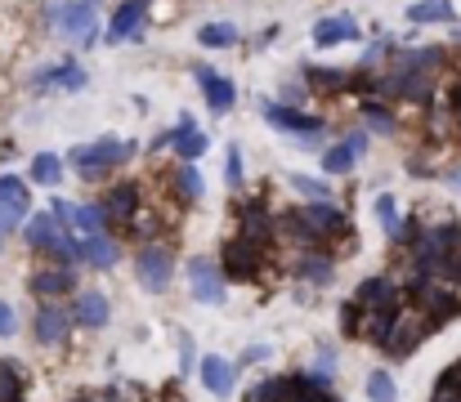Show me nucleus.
I'll list each match as a JSON object with an SVG mask.
<instances>
[{
  "label": "nucleus",
  "instance_id": "33",
  "mask_svg": "<svg viewBox=\"0 0 461 402\" xmlns=\"http://www.w3.org/2000/svg\"><path fill=\"white\" fill-rule=\"evenodd\" d=\"M430 402H461V362H453V367L435 380V398Z\"/></svg>",
  "mask_w": 461,
  "mask_h": 402
},
{
  "label": "nucleus",
  "instance_id": "37",
  "mask_svg": "<svg viewBox=\"0 0 461 402\" xmlns=\"http://www.w3.org/2000/svg\"><path fill=\"white\" fill-rule=\"evenodd\" d=\"M224 183L242 188V147L238 143H229V152H224Z\"/></svg>",
  "mask_w": 461,
  "mask_h": 402
},
{
  "label": "nucleus",
  "instance_id": "35",
  "mask_svg": "<svg viewBox=\"0 0 461 402\" xmlns=\"http://www.w3.org/2000/svg\"><path fill=\"white\" fill-rule=\"evenodd\" d=\"M0 402H23V376L14 362H0Z\"/></svg>",
  "mask_w": 461,
  "mask_h": 402
},
{
  "label": "nucleus",
  "instance_id": "2",
  "mask_svg": "<svg viewBox=\"0 0 461 402\" xmlns=\"http://www.w3.org/2000/svg\"><path fill=\"white\" fill-rule=\"evenodd\" d=\"M135 152H140V143L104 134V138H95V143H77V147L68 152V161H72V170H77L81 179H104L113 165L131 161Z\"/></svg>",
  "mask_w": 461,
  "mask_h": 402
},
{
  "label": "nucleus",
  "instance_id": "19",
  "mask_svg": "<svg viewBox=\"0 0 461 402\" xmlns=\"http://www.w3.org/2000/svg\"><path fill=\"white\" fill-rule=\"evenodd\" d=\"M170 147H175V156H179V165H197V156H206V147H211V138L197 130V121L184 112L179 117V126L170 130Z\"/></svg>",
  "mask_w": 461,
  "mask_h": 402
},
{
  "label": "nucleus",
  "instance_id": "43",
  "mask_svg": "<svg viewBox=\"0 0 461 402\" xmlns=\"http://www.w3.org/2000/svg\"><path fill=\"white\" fill-rule=\"evenodd\" d=\"M345 147H349L354 156H363V152H367V130H349L345 134Z\"/></svg>",
  "mask_w": 461,
  "mask_h": 402
},
{
  "label": "nucleus",
  "instance_id": "20",
  "mask_svg": "<svg viewBox=\"0 0 461 402\" xmlns=\"http://www.w3.org/2000/svg\"><path fill=\"white\" fill-rule=\"evenodd\" d=\"M358 36H363V31H358V22H354L349 13H327V18L313 22V45H318V49L349 45V40H358Z\"/></svg>",
  "mask_w": 461,
  "mask_h": 402
},
{
  "label": "nucleus",
  "instance_id": "21",
  "mask_svg": "<svg viewBox=\"0 0 461 402\" xmlns=\"http://www.w3.org/2000/svg\"><path fill=\"white\" fill-rule=\"evenodd\" d=\"M108 224H135L140 219V183H117L108 188V197L99 201Z\"/></svg>",
  "mask_w": 461,
  "mask_h": 402
},
{
  "label": "nucleus",
  "instance_id": "7",
  "mask_svg": "<svg viewBox=\"0 0 461 402\" xmlns=\"http://www.w3.org/2000/svg\"><path fill=\"white\" fill-rule=\"evenodd\" d=\"M32 215V192H27V179L18 174H0V233L9 228H23Z\"/></svg>",
  "mask_w": 461,
  "mask_h": 402
},
{
  "label": "nucleus",
  "instance_id": "34",
  "mask_svg": "<svg viewBox=\"0 0 461 402\" xmlns=\"http://www.w3.org/2000/svg\"><path fill=\"white\" fill-rule=\"evenodd\" d=\"M287 183H292V188H296V192H301L305 201H327V197H331V188H327L322 179H313V174H301V170H296V174H287Z\"/></svg>",
  "mask_w": 461,
  "mask_h": 402
},
{
  "label": "nucleus",
  "instance_id": "15",
  "mask_svg": "<svg viewBox=\"0 0 461 402\" xmlns=\"http://www.w3.org/2000/svg\"><path fill=\"white\" fill-rule=\"evenodd\" d=\"M68 308H72V326H86V331H104L113 317V299L104 290H77Z\"/></svg>",
  "mask_w": 461,
  "mask_h": 402
},
{
  "label": "nucleus",
  "instance_id": "39",
  "mask_svg": "<svg viewBox=\"0 0 461 402\" xmlns=\"http://www.w3.org/2000/svg\"><path fill=\"white\" fill-rule=\"evenodd\" d=\"M197 362H202V358H197V344H193V335L184 331V335H179V371L188 376V371H197Z\"/></svg>",
  "mask_w": 461,
  "mask_h": 402
},
{
  "label": "nucleus",
  "instance_id": "4",
  "mask_svg": "<svg viewBox=\"0 0 461 402\" xmlns=\"http://www.w3.org/2000/svg\"><path fill=\"white\" fill-rule=\"evenodd\" d=\"M354 304H358V308H385V313H399V308L408 304V290H403V281H399L394 272H372V277L358 281Z\"/></svg>",
  "mask_w": 461,
  "mask_h": 402
},
{
  "label": "nucleus",
  "instance_id": "8",
  "mask_svg": "<svg viewBox=\"0 0 461 402\" xmlns=\"http://www.w3.org/2000/svg\"><path fill=\"white\" fill-rule=\"evenodd\" d=\"M135 277H140V286H144L149 295H161V290L170 286V277H175L170 251H166V246H140V255H135Z\"/></svg>",
  "mask_w": 461,
  "mask_h": 402
},
{
  "label": "nucleus",
  "instance_id": "18",
  "mask_svg": "<svg viewBox=\"0 0 461 402\" xmlns=\"http://www.w3.org/2000/svg\"><path fill=\"white\" fill-rule=\"evenodd\" d=\"M274 233H278V219L260 201H242V210H238V237H247L256 246H269Z\"/></svg>",
  "mask_w": 461,
  "mask_h": 402
},
{
  "label": "nucleus",
  "instance_id": "6",
  "mask_svg": "<svg viewBox=\"0 0 461 402\" xmlns=\"http://www.w3.org/2000/svg\"><path fill=\"white\" fill-rule=\"evenodd\" d=\"M59 219H63V228L77 237V242H86V237H104V228H108V215H104V206H90V201H54L50 206Z\"/></svg>",
  "mask_w": 461,
  "mask_h": 402
},
{
  "label": "nucleus",
  "instance_id": "46",
  "mask_svg": "<svg viewBox=\"0 0 461 402\" xmlns=\"http://www.w3.org/2000/svg\"><path fill=\"white\" fill-rule=\"evenodd\" d=\"M457 134H461V117H457Z\"/></svg>",
  "mask_w": 461,
  "mask_h": 402
},
{
  "label": "nucleus",
  "instance_id": "42",
  "mask_svg": "<svg viewBox=\"0 0 461 402\" xmlns=\"http://www.w3.org/2000/svg\"><path fill=\"white\" fill-rule=\"evenodd\" d=\"M305 94H309V85H301V81H296V85H292V81L283 85V103H287V108H296V103H301Z\"/></svg>",
  "mask_w": 461,
  "mask_h": 402
},
{
  "label": "nucleus",
  "instance_id": "1",
  "mask_svg": "<svg viewBox=\"0 0 461 402\" xmlns=\"http://www.w3.org/2000/svg\"><path fill=\"white\" fill-rule=\"evenodd\" d=\"M45 27L59 31L68 45L77 49H90L99 40V13H95V0H54L45 9Z\"/></svg>",
  "mask_w": 461,
  "mask_h": 402
},
{
  "label": "nucleus",
  "instance_id": "38",
  "mask_svg": "<svg viewBox=\"0 0 461 402\" xmlns=\"http://www.w3.org/2000/svg\"><path fill=\"white\" fill-rule=\"evenodd\" d=\"M358 326H363V308H358L354 299H345V304H340V335L358 340Z\"/></svg>",
  "mask_w": 461,
  "mask_h": 402
},
{
  "label": "nucleus",
  "instance_id": "23",
  "mask_svg": "<svg viewBox=\"0 0 461 402\" xmlns=\"http://www.w3.org/2000/svg\"><path fill=\"white\" fill-rule=\"evenodd\" d=\"M144 13H149V0H122V4H117V13H113V22H108V31H104V40H108V45L131 40V36L140 31Z\"/></svg>",
  "mask_w": 461,
  "mask_h": 402
},
{
  "label": "nucleus",
  "instance_id": "17",
  "mask_svg": "<svg viewBox=\"0 0 461 402\" xmlns=\"http://www.w3.org/2000/svg\"><path fill=\"white\" fill-rule=\"evenodd\" d=\"M193 76L202 81V94H206V108H211V112H233V103H238V85H233L229 76H220V72L206 67V63H197Z\"/></svg>",
  "mask_w": 461,
  "mask_h": 402
},
{
  "label": "nucleus",
  "instance_id": "28",
  "mask_svg": "<svg viewBox=\"0 0 461 402\" xmlns=\"http://www.w3.org/2000/svg\"><path fill=\"white\" fill-rule=\"evenodd\" d=\"M197 45L202 49H229V45H238V27L233 22H206V27H197Z\"/></svg>",
  "mask_w": 461,
  "mask_h": 402
},
{
  "label": "nucleus",
  "instance_id": "30",
  "mask_svg": "<svg viewBox=\"0 0 461 402\" xmlns=\"http://www.w3.org/2000/svg\"><path fill=\"white\" fill-rule=\"evenodd\" d=\"M363 389H367V402H399V389H394V376L390 371H372Z\"/></svg>",
  "mask_w": 461,
  "mask_h": 402
},
{
  "label": "nucleus",
  "instance_id": "26",
  "mask_svg": "<svg viewBox=\"0 0 461 402\" xmlns=\"http://www.w3.org/2000/svg\"><path fill=\"white\" fill-rule=\"evenodd\" d=\"M32 183L59 188V183H63V161H59L54 152H36V156H32Z\"/></svg>",
  "mask_w": 461,
  "mask_h": 402
},
{
  "label": "nucleus",
  "instance_id": "31",
  "mask_svg": "<svg viewBox=\"0 0 461 402\" xmlns=\"http://www.w3.org/2000/svg\"><path fill=\"white\" fill-rule=\"evenodd\" d=\"M354 161H358V156H354L345 143H331V147L322 152V170H327V174H349Z\"/></svg>",
  "mask_w": 461,
  "mask_h": 402
},
{
  "label": "nucleus",
  "instance_id": "5",
  "mask_svg": "<svg viewBox=\"0 0 461 402\" xmlns=\"http://www.w3.org/2000/svg\"><path fill=\"white\" fill-rule=\"evenodd\" d=\"M184 281H188V290H193L197 304H224V268H220V260L193 255L184 264Z\"/></svg>",
  "mask_w": 461,
  "mask_h": 402
},
{
  "label": "nucleus",
  "instance_id": "32",
  "mask_svg": "<svg viewBox=\"0 0 461 402\" xmlns=\"http://www.w3.org/2000/svg\"><path fill=\"white\" fill-rule=\"evenodd\" d=\"M372 215L381 219L385 237H394V233H399V224H403V219H399V206H394V197H390V192H381V197L372 201Z\"/></svg>",
  "mask_w": 461,
  "mask_h": 402
},
{
  "label": "nucleus",
  "instance_id": "13",
  "mask_svg": "<svg viewBox=\"0 0 461 402\" xmlns=\"http://www.w3.org/2000/svg\"><path fill=\"white\" fill-rule=\"evenodd\" d=\"M86 67L77 63V58H63V63H54V67H41L36 76H32V90H41V94H50V90H63V94H77V90H86Z\"/></svg>",
  "mask_w": 461,
  "mask_h": 402
},
{
  "label": "nucleus",
  "instance_id": "10",
  "mask_svg": "<svg viewBox=\"0 0 461 402\" xmlns=\"http://www.w3.org/2000/svg\"><path fill=\"white\" fill-rule=\"evenodd\" d=\"M27 290L36 299H63L77 290V264H41L27 277Z\"/></svg>",
  "mask_w": 461,
  "mask_h": 402
},
{
  "label": "nucleus",
  "instance_id": "29",
  "mask_svg": "<svg viewBox=\"0 0 461 402\" xmlns=\"http://www.w3.org/2000/svg\"><path fill=\"white\" fill-rule=\"evenodd\" d=\"M175 192H179L184 201H197V197L206 192L202 170H197V165H179V170H175Z\"/></svg>",
  "mask_w": 461,
  "mask_h": 402
},
{
  "label": "nucleus",
  "instance_id": "3",
  "mask_svg": "<svg viewBox=\"0 0 461 402\" xmlns=\"http://www.w3.org/2000/svg\"><path fill=\"white\" fill-rule=\"evenodd\" d=\"M430 331H435V326H430V317H426L417 304H403V308H399V317H394V331H390V340L381 344V353L403 362V358H412V353L426 344V335H430Z\"/></svg>",
  "mask_w": 461,
  "mask_h": 402
},
{
  "label": "nucleus",
  "instance_id": "9",
  "mask_svg": "<svg viewBox=\"0 0 461 402\" xmlns=\"http://www.w3.org/2000/svg\"><path fill=\"white\" fill-rule=\"evenodd\" d=\"M260 260H265V246L247 242V237H229L224 251H220V268L224 277H238V281H251L260 272Z\"/></svg>",
  "mask_w": 461,
  "mask_h": 402
},
{
  "label": "nucleus",
  "instance_id": "47",
  "mask_svg": "<svg viewBox=\"0 0 461 402\" xmlns=\"http://www.w3.org/2000/svg\"><path fill=\"white\" fill-rule=\"evenodd\" d=\"M457 183H461V174H457Z\"/></svg>",
  "mask_w": 461,
  "mask_h": 402
},
{
  "label": "nucleus",
  "instance_id": "45",
  "mask_svg": "<svg viewBox=\"0 0 461 402\" xmlns=\"http://www.w3.org/2000/svg\"><path fill=\"white\" fill-rule=\"evenodd\" d=\"M453 40H457V45H461V27H457V31H453Z\"/></svg>",
  "mask_w": 461,
  "mask_h": 402
},
{
  "label": "nucleus",
  "instance_id": "27",
  "mask_svg": "<svg viewBox=\"0 0 461 402\" xmlns=\"http://www.w3.org/2000/svg\"><path fill=\"white\" fill-rule=\"evenodd\" d=\"M358 117L367 121V130L376 134H394L399 130V121H394V112L381 103V99H363V108H358Z\"/></svg>",
  "mask_w": 461,
  "mask_h": 402
},
{
  "label": "nucleus",
  "instance_id": "40",
  "mask_svg": "<svg viewBox=\"0 0 461 402\" xmlns=\"http://www.w3.org/2000/svg\"><path fill=\"white\" fill-rule=\"evenodd\" d=\"M14 331H18V313H14V304L0 299V340H9Z\"/></svg>",
  "mask_w": 461,
  "mask_h": 402
},
{
  "label": "nucleus",
  "instance_id": "44",
  "mask_svg": "<svg viewBox=\"0 0 461 402\" xmlns=\"http://www.w3.org/2000/svg\"><path fill=\"white\" fill-rule=\"evenodd\" d=\"M309 402H336V398H327V394H318V398H309Z\"/></svg>",
  "mask_w": 461,
  "mask_h": 402
},
{
  "label": "nucleus",
  "instance_id": "22",
  "mask_svg": "<svg viewBox=\"0 0 461 402\" xmlns=\"http://www.w3.org/2000/svg\"><path fill=\"white\" fill-rule=\"evenodd\" d=\"M122 255V246L104 233V237H86V242H72V264H90V268H113Z\"/></svg>",
  "mask_w": 461,
  "mask_h": 402
},
{
  "label": "nucleus",
  "instance_id": "12",
  "mask_svg": "<svg viewBox=\"0 0 461 402\" xmlns=\"http://www.w3.org/2000/svg\"><path fill=\"white\" fill-rule=\"evenodd\" d=\"M260 117L278 134H296V138H313V134L322 130V117H309V112L287 108V103H260Z\"/></svg>",
  "mask_w": 461,
  "mask_h": 402
},
{
  "label": "nucleus",
  "instance_id": "36",
  "mask_svg": "<svg viewBox=\"0 0 461 402\" xmlns=\"http://www.w3.org/2000/svg\"><path fill=\"white\" fill-rule=\"evenodd\" d=\"M305 81H313V90H345V72L336 67H305Z\"/></svg>",
  "mask_w": 461,
  "mask_h": 402
},
{
  "label": "nucleus",
  "instance_id": "16",
  "mask_svg": "<svg viewBox=\"0 0 461 402\" xmlns=\"http://www.w3.org/2000/svg\"><path fill=\"white\" fill-rule=\"evenodd\" d=\"M238 362L233 358H220V353H206L202 362H197V376H202V385H206V394H215V398H229L233 389H238Z\"/></svg>",
  "mask_w": 461,
  "mask_h": 402
},
{
  "label": "nucleus",
  "instance_id": "14",
  "mask_svg": "<svg viewBox=\"0 0 461 402\" xmlns=\"http://www.w3.org/2000/svg\"><path fill=\"white\" fill-rule=\"evenodd\" d=\"M32 331H36V344H63L68 340V331H72V308L68 304H54V299H45V304H36V322H32Z\"/></svg>",
  "mask_w": 461,
  "mask_h": 402
},
{
  "label": "nucleus",
  "instance_id": "25",
  "mask_svg": "<svg viewBox=\"0 0 461 402\" xmlns=\"http://www.w3.org/2000/svg\"><path fill=\"white\" fill-rule=\"evenodd\" d=\"M457 13H453V0H417V4H408V22H417V27H430V22H453Z\"/></svg>",
  "mask_w": 461,
  "mask_h": 402
},
{
  "label": "nucleus",
  "instance_id": "11",
  "mask_svg": "<svg viewBox=\"0 0 461 402\" xmlns=\"http://www.w3.org/2000/svg\"><path fill=\"white\" fill-rule=\"evenodd\" d=\"M448 63V54H444V45H412V49H394V58H390V76H412V72H439Z\"/></svg>",
  "mask_w": 461,
  "mask_h": 402
},
{
  "label": "nucleus",
  "instance_id": "41",
  "mask_svg": "<svg viewBox=\"0 0 461 402\" xmlns=\"http://www.w3.org/2000/svg\"><path fill=\"white\" fill-rule=\"evenodd\" d=\"M269 358V344H251L242 358H238V367H256V362H265Z\"/></svg>",
  "mask_w": 461,
  "mask_h": 402
},
{
  "label": "nucleus",
  "instance_id": "24",
  "mask_svg": "<svg viewBox=\"0 0 461 402\" xmlns=\"http://www.w3.org/2000/svg\"><path fill=\"white\" fill-rule=\"evenodd\" d=\"M296 277L309 281V286H331V277H336L331 251H305V255L296 260Z\"/></svg>",
  "mask_w": 461,
  "mask_h": 402
}]
</instances>
